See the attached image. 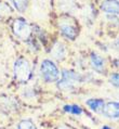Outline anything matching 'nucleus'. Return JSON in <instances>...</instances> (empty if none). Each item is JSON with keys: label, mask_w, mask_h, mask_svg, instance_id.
<instances>
[{"label": "nucleus", "mask_w": 119, "mask_h": 129, "mask_svg": "<svg viewBox=\"0 0 119 129\" xmlns=\"http://www.w3.org/2000/svg\"><path fill=\"white\" fill-rule=\"evenodd\" d=\"M40 71H41V75H42L43 79L46 81L53 82L59 79V76H60L59 69H57V66L52 61H50V60L42 61Z\"/></svg>", "instance_id": "1"}, {"label": "nucleus", "mask_w": 119, "mask_h": 129, "mask_svg": "<svg viewBox=\"0 0 119 129\" xmlns=\"http://www.w3.org/2000/svg\"><path fill=\"white\" fill-rule=\"evenodd\" d=\"M14 75H15L16 79H19L20 81H27L31 75L29 63L24 59L17 60L14 64Z\"/></svg>", "instance_id": "2"}, {"label": "nucleus", "mask_w": 119, "mask_h": 129, "mask_svg": "<svg viewBox=\"0 0 119 129\" xmlns=\"http://www.w3.org/2000/svg\"><path fill=\"white\" fill-rule=\"evenodd\" d=\"M77 82H78L77 74H75L74 72H70V71H64L62 79L59 82V88L63 89V90H67V89L69 90V89L75 87V85Z\"/></svg>", "instance_id": "3"}, {"label": "nucleus", "mask_w": 119, "mask_h": 129, "mask_svg": "<svg viewBox=\"0 0 119 129\" xmlns=\"http://www.w3.org/2000/svg\"><path fill=\"white\" fill-rule=\"evenodd\" d=\"M13 30H14V34L21 39H27L31 33L29 25L24 20H16L13 24Z\"/></svg>", "instance_id": "4"}, {"label": "nucleus", "mask_w": 119, "mask_h": 129, "mask_svg": "<svg viewBox=\"0 0 119 129\" xmlns=\"http://www.w3.org/2000/svg\"><path fill=\"white\" fill-rule=\"evenodd\" d=\"M60 28L64 36H66L69 39H75L76 35H77V29L69 21H62L60 23Z\"/></svg>", "instance_id": "5"}, {"label": "nucleus", "mask_w": 119, "mask_h": 129, "mask_svg": "<svg viewBox=\"0 0 119 129\" xmlns=\"http://www.w3.org/2000/svg\"><path fill=\"white\" fill-rule=\"evenodd\" d=\"M103 114L108 118H119V102H109L104 106Z\"/></svg>", "instance_id": "6"}, {"label": "nucleus", "mask_w": 119, "mask_h": 129, "mask_svg": "<svg viewBox=\"0 0 119 129\" xmlns=\"http://www.w3.org/2000/svg\"><path fill=\"white\" fill-rule=\"evenodd\" d=\"M101 9L108 14L119 15V1L118 0H105L101 5Z\"/></svg>", "instance_id": "7"}, {"label": "nucleus", "mask_w": 119, "mask_h": 129, "mask_svg": "<svg viewBox=\"0 0 119 129\" xmlns=\"http://www.w3.org/2000/svg\"><path fill=\"white\" fill-rule=\"evenodd\" d=\"M88 106L94 112H101L104 109V101L102 99H90L87 101Z\"/></svg>", "instance_id": "8"}, {"label": "nucleus", "mask_w": 119, "mask_h": 129, "mask_svg": "<svg viewBox=\"0 0 119 129\" xmlns=\"http://www.w3.org/2000/svg\"><path fill=\"white\" fill-rule=\"evenodd\" d=\"M91 64H92L93 69L99 72H102L104 69V60L100 55L95 54V53H93L91 55Z\"/></svg>", "instance_id": "9"}, {"label": "nucleus", "mask_w": 119, "mask_h": 129, "mask_svg": "<svg viewBox=\"0 0 119 129\" xmlns=\"http://www.w3.org/2000/svg\"><path fill=\"white\" fill-rule=\"evenodd\" d=\"M53 56L56 58L57 60H62L64 56H65V48L63 47V45L61 44H56L54 46V49H53Z\"/></svg>", "instance_id": "10"}, {"label": "nucleus", "mask_w": 119, "mask_h": 129, "mask_svg": "<svg viewBox=\"0 0 119 129\" xmlns=\"http://www.w3.org/2000/svg\"><path fill=\"white\" fill-rule=\"evenodd\" d=\"M64 111H66V112L70 113V114H75V115H80L82 113L81 107L78 105H65Z\"/></svg>", "instance_id": "11"}, {"label": "nucleus", "mask_w": 119, "mask_h": 129, "mask_svg": "<svg viewBox=\"0 0 119 129\" xmlns=\"http://www.w3.org/2000/svg\"><path fill=\"white\" fill-rule=\"evenodd\" d=\"M17 129H37V127L35 126V124L32 123L31 120H22L21 123L19 124V127Z\"/></svg>", "instance_id": "12"}, {"label": "nucleus", "mask_w": 119, "mask_h": 129, "mask_svg": "<svg viewBox=\"0 0 119 129\" xmlns=\"http://www.w3.org/2000/svg\"><path fill=\"white\" fill-rule=\"evenodd\" d=\"M12 1L14 2L15 7L20 10V11H23V10H25V8H26L27 0H12Z\"/></svg>", "instance_id": "13"}, {"label": "nucleus", "mask_w": 119, "mask_h": 129, "mask_svg": "<svg viewBox=\"0 0 119 129\" xmlns=\"http://www.w3.org/2000/svg\"><path fill=\"white\" fill-rule=\"evenodd\" d=\"M110 82L119 88V74H113L110 77Z\"/></svg>", "instance_id": "14"}, {"label": "nucleus", "mask_w": 119, "mask_h": 129, "mask_svg": "<svg viewBox=\"0 0 119 129\" xmlns=\"http://www.w3.org/2000/svg\"><path fill=\"white\" fill-rule=\"evenodd\" d=\"M102 129H110V128H109V127H107V126H104Z\"/></svg>", "instance_id": "15"}]
</instances>
